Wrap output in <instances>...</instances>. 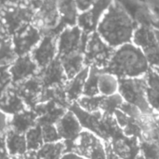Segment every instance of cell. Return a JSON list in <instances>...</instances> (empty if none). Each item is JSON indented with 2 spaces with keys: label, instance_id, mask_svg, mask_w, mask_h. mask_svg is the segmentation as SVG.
I'll use <instances>...</instances> for the list:
<instances>
[{
  "label": "cell",
  "instance_id": "cell-16",
  "mask_svg": "<svg viewBox=\"0 0 159 159\" xmlns=\"http://www.w3.org/2000/svg\"><path fill=\"white\" fill-rule=\"evenodd\" d=\"M38 71L39 67L30 54L17 56L15 61L9 66L12 84L19 83L33 76H35Z\"/></svg>",
  "mask_w": 159,
  "mask_h": 159
},
{
  "label": "cell",
  "instance_id": "cell-32",
  "mask_svg": "<svg viewBox=\"0 0 159 159\" xmlns=\"http://www.w3.org/2000/svg\"><path fill=\"white\" fill-rule=\"evenodd\" d=\"M102 100V96L98 95V96H92V97H88V96H82L76 103L80 108L83 110L89 112H99L101 111V103Z\"/></svg>",
  "mask_w": 159,
  "mask_h": 159
},
{
  "label": "cell",
  "instance_id": "cell-18",
  "mask_svg": "<svg viewBox=\"0 0 159 159\" xmlns=\"http://www.w3.org/2000/svg\"><path fill=\"white\" fill-rule=\"evenodd\" d=\"M33 110L37 114L38 124L55 125L60 120V118L66 112L68 109L57 104L52 100H48V101L38 103Z\"/></svg>",
  "mask_w": 159,
  "mask_h": 159
},
{
  "label": "cell",
  "instance_id": "cell-40",
  "mask_svg": "<svg viewBox=\"0 0 159 159\" xmlns=\"http://www.w3.org/2000/svg\"><path fill=\"white\" fill-rule=\"evenodd\" d=\"M61 159H86L75 153H64Z\"/></svg>",
  "mask_w": 159,
  "mask_h": 159
},
{
  "label": "cell",
  "instance_id": "cell-13",
  "mask_svg": "<svg viewBox=\"0 0 159 159\" xmlns=\"http://www.w3.org/2000/svg\"><path fill=\"white\" fill-rule=\"evenodd\" d=\"M12 85L28 109H34L40 102V97L44 88L37 74Z\"/></svg>",
  "mask_w": 159,
  "mask_h": 159
},
{
  "label": "cell",
  "instance_id": "cell-10",
  "mask_svg": "<svg viewBox=\"0 0 159 159\" xmlns=\"http://www.w3.org/2000/svg\"><path fill=\"white\" fill-rule=\"evenodd\" d=\"M42 37L43 33L33 22L28 23L16 31L11 36V40L17 55L30 54Z\"/></svg>",
  "mask_w": 159,
  "mask_h": 159
},
{
  "label": "cell",
  "instance_id": "cell-30",
  "mask_svg": "<svg viewBox=\"0 0 159 159\" xmlns=\"http://www.w3.org/2000/svg\"><path fill=\"white\" fill-rule=\"evenodd\" d=\"M102 69L97 67H89V75L85 82V86L83 90V96L92 97L98 96L99 89H98V77Z\"/></svg>",
  "mask_w": 159,
  "mask_h": 159
},
{
  "label": "cell",
  "instance_id": "cell-7",
  "mask_svg": "<svg viewBox=\"0 0 159 159\" xmlns=\"http://www.w3.org/2000/svg\"><path fill=\"white\" fill-rule=\"evenodd\" d=\"M88 37L89 35L84 33L77 24L63 28L57 37V57H63L76 52L84 53Z\"/></svg>",
  "mask_w": 159,
  "mask_h": 159
},
{
  "label": "cell",
  "instance_id": "cell-36",
  "mask_svg": "<svg viewBox=\"0 0 159 159\" xmlns=\"http://www.w3.org/2000/svg\"><path fill=\"white\" fill-rule=\"evenodd\" d=\"M44 0H18V4H21L24 6H27L34 10H36L40 5L43 3Z\"/></svg>",
  "mask_w": 159,
  "mask_h": 159
},
{
  "label": "cell",
  "instance_id": "cell-6",
  "mask_svg": "<svg viewBox=\"0 0 159 159\" xmlns=\"http://www.w3.org/2000/svg\"><path fill=\"white\" fill-rule=\"evenodd\" d=\"M115 48L110 46L104 41L101 36L96 32L89 35L85 51H84V63L86 67H97L104 69L108 65Z\"/></svg>",
  "mask_w": 159,
  "mask_h": 159
},
{
  "label": "cell",
  "instance_id": "cell-14",
  "mask_svg": "<svg viewBox=\"0 0 159 159\" xmlns=\"http://www.w3.org/2000/svg\"><path fill=\"white\" fill-rule=\"evenodd\" d=\"M107 143L113 152L122 159H135L141 152L140 139L133 136H127L123 132L115 136Z\"/></svg>",
  "mask_w": 159,
  "mask_h": 159
},
{
  "label": "cell",
  "instance_id": "cell-41",
  "mask_svg": "<svg viewBox=\"0 0 159 159\" xmlns=\"http://www.w3.org/2000/svg\"><path fill=\"white\" fill-rule=\"evenodd\" d=\"M157 137H158V142H159V115L157 114Z\"/></svg>",
  "mask_w": 159,
  "mask_h": 159
},
{
  "label": "cell",
  "instance_id": "cell-17",
  "mask_svg": "<svg viewBox=\"0 0 159 159\" xmlns=\"http://www.w3.org/2000/svg\"><path fill=\"white\" fill-rule=\"evenodd\" d=\"M55 126L61 141L63 142L74 141L84 129L75 114L69 109L60 118Z\"/></svg>",
  "mask_w": 159,
  "mask_h": 159
},
{
  "label": "cell",
  "instance_id": "cell-22",
  "mask_svg": "<svg viewBox=\"0 0 159 159\" xmlns=\"http://www.w3.org/2000/svg\"><path fill=\"white\" fill-rule=\"evenodd\" d=\"M89 67H85L79 73L66 82L64 90L66 93V97L71 104L73 102H76L78 98L83 96V90L85 86V82L89 75Z\"/></svg>",
  "mask_w": 159,
  "mask_h": 159
},
{
  "label": "cell",
  "instance_id": "cell-23",
  "mask_svg": "<svg viewBox=\"0 0 159 159\" xmlns=\"http://www.w3.org/2000/svg\"><path fill=\"white\" fill-rule=\"evenodd\" d=\"M5 140L7 150L10 157L22 156L28 151L24 134L7 128L5 133Z\"/></svg>",
  "mask_w": 159,
  "mask_h": 159
},
{
  "label": "cell",
  "instance_id": "cell-9",
  "mask_svg": "<svg viewBox=\"0 0 159 159\" xmlns=\"http://www.w3.org/2000/svg\"><path fill=\"white\" fill-rule=\"evenodd\" d=\"M33 23L44 34H53L60 23V12L57 0H44L40 7L35 10Z\"/></svg>",
  "mask_w": 159,
  "mask_h": 159
},
{
  "label": "cell",
  "instance_id": "cell-45",
  "mask_svg": "<svg viewBox=\"0 0 159 159\" xmlns=\"http://www.w3.org/2000/svg\"><path fill=\"white\" fill-rule=\"evenodd\" d=\"M153 68H154V67H153ZM155 69H156V70H157V72L159 73V67H156Z\"/></svg>",
  "mask_w": 159,
  "mask_h": 159
},
{
  "label": "cell",
  "instance_id": "cell-1",
  "mask_svg": "<svg viewBox=\"0 0 159 159\" xmlns=\"http://www.w3.org/2000/svg\"><path fill=\"white\" fill-rule=\"evenodd\" d=\"M138 23L120 0H113L98 23L96 32L113 48L132 41Z\"/></svg>",
  "mask_w": 159,
  "mask_h": 159
},
{
  "label": "cell",
  "instance_id": "cell-28",
  "mask_svg": "<svg viewBox=\"0 0 159 159\" xmlns=\"http://www.w3.org/2000/svg\"><path fill=\"white\" fill-rule=\"evenodd\" d=\"M36 152L38 159H61L65 153V144L63 141L44 143Z\"/></svg>",
  "mask_w": 159,
  "mask_h": 159
},
{
  "label": "cell",
  "instance_id": "cell-5",
  "mask_svg": "<svg viewBox=\"0 0 159 159\" xmlns=\"http://www.w3.org/2000/svg\"><path fill=\"white\" fill-rule=\"evenodd\" d=\"M34 12V9L21 4L3 6L0 13L1 30L11 37L24 25L33 22Z\"/></svg>",
  "mask_w": 159,
  "mask_h": 159
},
{
  "label": "cell",
  "instance_id": "cell-43",
  "mask_svg": "<svg viewBox=\"0 0 159 159\" xmlns=\"http://www.w3.org/2000/svg\"><path fill=\"white\" fill-rule=\"evenodd\" d=\"M154 29H155V33H156L157 37V39H158L159 41V29H157V28H154Z\"/></svg>",
  "mask_w": 159,
  "mask_h": 159
},
{
  "label": "cell",
  "instance_id": "cell-12",
  "mask_svg": "<svg viewBox=\"0 0 159 159\" xmlns=\"http://www.w3.org/2000/svg\"><path fill=\"white\" fill-rule=\"evenodd\" d=\"M57 37L53 34H44L30 55L39 69L48 66L58 55Z\"/></svg>",
  "mask_w": 159,
  "mask_h": 159
},
{
  "label": "cell",
  "instance_id": "cell-29",
  "mask_svg": "<svg viewBox=\"0 0 159 159\" xmlns=\"http://www.w3.org/2000/svg\"><path fill=\"white\" fill-rule=\"evenodd\" d=\"M24 135L28 151H37L45 143L42 134V127L38 123L34 127H31Z\"/></svg>",
  "mask_w": 159,
  "mask_h": 159
},
{
  "label": "cell",
  "instance_id": "cell-42",
  "mask_svg": "<svg viewBox=\"0 0 159 159\" xmlns=\"http://www.w3.org/2000/svg\"><path fill=\"white\" fill-rule=\"evenodd\" d=\"M135 159H145V157H143V155L142 154V152H140V153H139V155L135 157Z\"/></svg>",
  "mask_w": 159,
  "mask_h": 159
},
{
  "label": "cell",
  "instance_id": "cell-27",
  "mask_svg": "<svg viewBox=\"0 0 159 159\" xmlns=\"http://www.w3.org/2000/svg\"><path fill=\"white\" fill-rule=\"evenodd\" d=\"M98 89L102 96L115 95L119 90V79L112 73L102 70L98 77Z\"/></svg>",
  "mask_w": 159,
  "mask_h": 159
},
{
  "label": "cell",
  "instance_id": "cell-38",
  "mask_svg": "<svg viewBox=\"0 0 159 159\" xmlns=\"http://www.w3.org/2000/svg\"><path fill=\"white\" fill-rule=\"evenodd\" d=\"M95 1L96 0H75V3H76L79 12H81V11L88 9Z\"/></svg>",
  "mask_w": 159,
  "mask_h": 159
},
{
  "label": "cell",
  "instance_id": "cell-44",
  "mask_svg": "<svg viewBox=\"0 0 159 159\" xmlns=\"http://www.w3.org/2000/svg\"><path fill=\"white\" fill-rule=\"evenodd\" d=\"M2 7H3V5H2V3H1V1H0V13H1V9H2Z\"/></svg>",
  "mask_w": 159,
  "mask_h": 159
},
{
  "label": "cell",
  "instance_id": "cell-26",
  "mask_svg": "<svg viewBox=\"0 0 159 159\" xmlns=\"http://www.w3.org/2000/svg\"><path fill=\"white\" fill-rule=\"evenodd\" d=\"M17 56L11 37L0 30V67H9Z\"/></svg>",
  "mask_w": 159,
  "mask_h": 159
},
{
  "label": "cell",
  "instance_id": "cell-2",
  "mask_svg": "<svg viewBox=\"0 0 159 159\" xmlns=\"http://www.w3.org/2000/svg\"><path fill=\"white\" fill-rule=\"evenodd\" d=\"M151 67L141 48L131 41L115 48L108 65L102 70L122 79L144 76Z\"/></svg>",
  "mask_w": 159,
  "mask_h": 159
},
{
  "label": "cell",
  "instance_id": "cell-15",
  "mask_svg": "<svg viewBox=\"0 0 159 159\" xmlns=\"http://www.w3.org/2000/svg\"><path fill=\"white\" fill-rule=\"evenodd\" d=\"M37 76L39 77L44 89L64 86L68 81L61 63L58 57H56L45 67L39 69Z\"/></svg>",
  "mask_w": 159,
  "mask_h": 159
},
{
  "label": "cell",
  "instance_id": "cell-4",
  "mask_svg": "<svg viewBox=\"0 0 159 159\" xmlns=\"http://www.w3.org/2000/svg\"><path fill=\"white\" fill-rule=\"evenodd\" d=\"M146 86L145 75L135 78H122L119 79L118 93L124 101L138 107L143 113H157L148 103Z\"/></svg>",
  "mask_w": 159,
  "mask_h": 159
},
{
  "label": "cell",
  "instance_id": "cell-24",
  "mask_svg": "<svg viewBox=\"0 0 159 159\" xmlns=\"http://www.w3.org/2000/svg\"><path fill=\"white\" fill-rule=\"evenodd\" d=\"M146 97L149 105L157 112H159V73L153 67L145 74Z\"/></svg>",
  "mask_w": 159,
  "mask_h": 159
},
{
  "label": "cell",
  "instance_id": "cell-46",
  "mask_svg": "<svg viewBox=\"0 0 159 159\" xmlns=\"http://www.w3.org/2000/svg\"><path fill=\"white\" fill-rule=\"evenodd\" d=\"M0 30H1V26H0Z\"/></svg>",
  "mask_w": 159,
  "mask_h": 159
},
{
  "label": "cell",
  "instance_id": "cell-8",
  "mask_svg": "<svg viewBox=\"0 0 159 159\" xmlns=\"http://www.w3.org/2000/svg\"><path fill=\"white\" fill-rule=\"evenodd\" d=\"M132 42L141 48L152 67H159V41L154 27L143 23L138 24Z\"/></svg>",
  "mask_w": 159,
  "mask_h": 159
},
{
  "label": "cell",
  "instance_id": "cell-35",
  "mask_svg": "<svg viewBox=\"0 0 159 159\" xmlns=\"http://www.w3.org/2000/svg\"><path fill=\"white\" fill-rule=\"evenodd\" d=\"M12 85L9 67H0V97Z\"/></svg>",
  "mask_w": 159,
  "mask_h": 159
},
{
  "label": "cell",
  "instance_id": "cell-34",
  "mask_svg": "<svg viewBox=\"0 0 159 159\" xmlns=\"http://www.w3.org/2000/svg\"><path fill=\"white\" fill-rule=\"evenodd\" d=\"M41 127H42V134H43V139H44L45 143L56 142L61 141L55 125L45 124V125H41Z\"/></svg>",
  "mask_w": 159,
  "mask_h": 159
},
{
  "label": "cell",
  "instance_id": "cell-33",
  "mask_svg": "<svg viewBox=\"0 0 159 159\" xmlns=\"http://www.w3.org/2000/svg\"><path fill=\"white\" fill-rule=\"evenodd\" d=\"M140 147L145 159H159V142L140 140Z\"/></svg>",
  "mask_w": 159,
  "mask_h": 159
},
{
  "label": "cell",
  "instance_id": "cell-31",
  "mask_svg": "<svg viewBox=\"0 0 159 159\" xmlns=\"http://www.w3.org/2000/svg\"><path fill=\"white\" fill-rule=\"evenodd\" d=\"M124 102L123 97L119 93H116L112 96H102V100L101 103V112L104 113L114 114L116 110L120 108L122 103Z\"/></svg>",
  "mask_w": 159,
  "mask_h": 159
},
{
  "label": "cell",
  "instance_id": "cell-21",
  "mask_svg": "<svg viewBox=\"0 0 159 159\" xmlns=\"http://www.w3.org/2000/svg\"><path fill=\"white\" fill-rule=\"evenodd\" d=\"M27 107L24 104L21 97L19 96L14 86L11 85L1 97H0V110L7 116L14 115Z\"/></svg>",
  "mask_w": 159,
  "mask_h": 159
},
{
  "label": "cell",
  "instance_id": "cell-19",
  "mask_svg": "<svg viewBox=\"0 0 159 159\" xmlns=\"http://www.w3.org/2000/svg\"><path fill=\"white\" fill-rule=\"evenodd\" d=\"M37 124V114L33 109L26 108L25 110L9 116L8 128L25 134L31 127Z\"/></svg>",
  "mask_w": 159,
  "mask_h": 159
},
{
  "label": "cell",
  "instance_id": "cell-47",
  "mask_svg": "<svg viewBox=\"0 0 159 159\" xmlns=\"http://www.w3.org/2000/svg\"><path fill=\"white\" fill-rule=\"evenodd\" d=\"M157 114H158V115H159V112H158V113H157Z\"/></svg>",
  "mask_w": 159,
  "mask_h": 159
},
{
  "label": "cell",
  "instance_id": "cell-3",
  "mask_svg": "<svg viewBox=\"0 0 159 159\" xmlns=\"http://www.w3.org/2000/svg\"><path fill=\"white\" fill-rule=\"evenodd\" d=\"M65 153H75L86 159H106V144L96 134L83 129L72 142H63Z\"/></svg>",
  "mask_w": 159,
  "mask_h": 159
},
{
  "label": "cell",
  "instance_id": "cell-39",
  "mask_svg": "<svg viewBox=\"0 0 159 159\" xmlns=\"http://www.w3.org/2000/svg\"><path fill=\"white\" fill-rule=\"evenodd\" d=\"M105 144H106V159H122L113 152V150L111 149L110 145L107 142H105Z\"/></svg>",
  "mask_w": 159,
  "mask_h": 159
},
{
  "label": "cell",
  "instance_id": "cell-20",
  "mask_svg": "<svg viewBox=\"0 0 159 159\" xmlns=\"http://www.w3.org/2000/svg\"><path fill=\"white\" fill-rule=\"evenodd\" d=\"M57 2L60 12V23L56 31L58 36L63 28L76 24L79 10L75 0H57Z\"/></svg>",
  "mask_w": 159,
  "mask_h": 159
},
{
  "label": "cell",
  "instance_id": "cell-37",
  "mask_svg": "<svg viewBox=\"0 0 159 159\" xmlns=\"http://www.w3.org/2000/svg\"><path fill=\"white\" fill-rule=\"evenodd\" d=\"M8 118L6 113L0 110V132H6L8 128Z\"/></svg>",
  "mask_w": 159,
  "mask_h": 159
},
{
  "label": "cell",
  "instance_id": "cell-25",
  "mask_svg": "<svg viewBox=\"0 0 159 159\" xmlns=\"http://www.w3.org/2000/svg\"><path fill=\"white\" fill-rule=\"evenodd\" d=\"M61 63L67 79H72L77 73H79L86 66L84 63V53L76 52L69 54L63 57H58Z\"/></svg>",
  "mask_w": 159,
  "mask_h": 159
},
{
  "label": "cell",
  "instance_id": "cell-11",
  "mask_svg": "<svg viewBox=\"0 0 159 159\" xmlns=\"http://www.w3.org/2000/svg\"><path fill=\"white\" fill-rule=\"evenodd\" d=\"M112 1L113 0H96L88 9L79 12L76 24L88 35L96 31L99 22Z\"/></svg>",
  "mask_w": 159,
  "mask_h": 159
}]
</instances>
